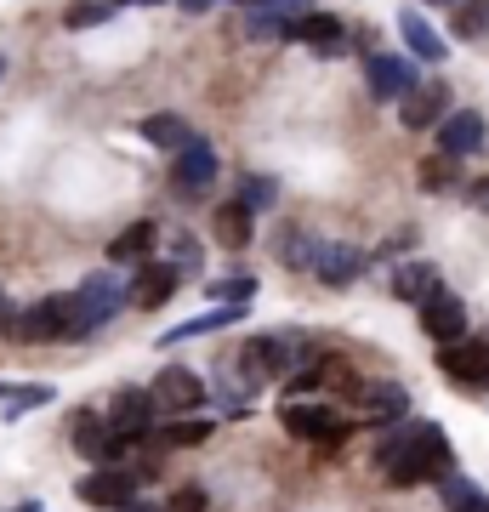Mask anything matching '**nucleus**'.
I'll use <instances>...</instances> for the list:
<instances>
[{"label": "nucleus", "mask_w": 489, "mask_h": 512, "mask_svg": "<svg viewBox=\"0 0 489 512\" xmlns=\"http://www.w3.org/2000/svg\"><path fill=\"white\" fill-rule=\"evenodd\" d=\"M376 467L399 490H416V484H438V478L450 473V439H444V427H433V421H421V427H410L404 439H387L376 450Z\"/></svg>", "instance_id": "f257e3e1"}, {"label": "nucleus", "mask_w": 489, "mask_h": 512, "mask_svg": "<svg viewBox=\"0 0 489 512\" xmlns=\"http://www.w3.org/2000/svg\"><path fill=\"white\" fill-rule=\"evenodd\" d=\"M6 330L23 336V342H63V336H86V330H80V313H74V296H46V302H35L29 313H12Z\"/></svg>", "instance_id": "f03ea898"}, {"label": "nucleus", "mask_w": 489, "mask_h": 512, "mask_svg": "<svg viewBox=\"0 0 489 512\" xmlns=\"http://www.w3.org/2000/svg\"><path fill=\"white\" fill-rule=\"evenodd\" d=\"M126 279L114 274V268H103V274L80 279V291H74V313H80V330H97L103 319H114V313L126 308Z\"/></svg>", "instance_id": "7ed1b4c3"}, {"label": "nucleus", "mask_w": 489, "mask_h": 512, "mask_svg": "<svg viewBox=\"0 0 489 512\" xmlns=\"http://www.w3.org/2000/svg\"><path fill=\"white\" fill-rule=\"evenodd\" d=\"M211 183H217V148L200 143V137H188L177 148V160H171V194L177 200H200Z\"/></svg>", "instance_id": "20e7f679"}, {"label": "nucleus", "mask_w": 489, "mask_h": 512, "mask_svg": "<svg viewBox=\"0 0 489 512\" xmlns=\"http://www.w3.org/2000/svg\"><path fill=\"white\" fill-rule=\"evenodd\" d=\"M279 421H285V433L296 439H313V444H342L347 439V421L330 410V404L308 399V404H279Z\"/></svg>", "instance_id": "39448f33"}, {"label": "nucleus", "mask_w": 489, "mask_h": 512, "mask_svg": "<svg viewBox=\"0 0 489 512\" xmlns=\"http://www.w3.org/2000/svg\"><path fill=\"white\" fill-rule=\"evenodd\" d=\"M148 404H154V410H165V416H188V410H200V404H205V382L194 376V370L171 365V370H160V376H154Z\"/></svg>", "instance_id": "423d86ee"}, {"label": "nucleus", "mask_w": 489, "mask_h": 512, "mask_svg": "<svg viewBox=\"0 0 489 512\" xmlns=\"http://www.w3.org/2000/svg\"><path fill=\"white\" fill-rule=\"evenodd\" d=\"M416 308H421V330H427L433 342H455V336L467 330V308H461V296L444 291V285H433Z\"/></svg>", "instance_id": "0eeeda50"}, {"label": "nucleus", "mask_w": 489, "mask_h": 512, "mask_svg": "<svg viewBox=\"0 0 489 512\" xmlns=\"http://www.w3.org/2000/svg\"><path fill=\"white\" fill-rule=\"evenodd\" d=\"M438 370L450 376V382L461 387H489V342H444V353H438Z\"/></svg>", "instance_id": "6e6552de"}, {"label": "nucleus", "mask_w": 489, "mask_h": 512, "mask_svg": "<svg viewBox=\"0 0 489 512\" xmlns=\"http://www.w3.org/2000/svg\"><path fill=\"white\" fill-rule=\"evenodd\" d=\"M80 501H86V507H126V501H137V478H131L126 467L103 461L97 473L80 478Z\"/></svg>", "instance_id": "1a4fd4ad"}, {"label": "nucleus", "mask_w": 489, "mask_h": 512, "mask_svg": "<svg viewBox=\"0 0 489 512\" xmlns=\"http://www.w3.org/2000/svg\"><path fill=\"white\" fill-rule=\"evenodd\" d=\"M444 109H450V92H444V80H416L410 92L399 97V114L410 131H427L444 120Z\"/></svg>", "instance_id": "9d476101"}, {"label": "nucleus", "mask_w": 489, "mask_h": 512, "mask_svg": "<svg viewBox=\"0 0 489 512\" xmlns=\"http://www.w3.org/2000/svg\"><path fill=\"white\" fill-rule=\"evenodd\" d=\"M74 450L103 467V461H120V456H126V439L109 427V416H80V421H74Z\"/></svg>", "instance_id": "9b49d317"}, {"label": "nucleus", "mask_w": 489, "mask_h": 512, "mask_svg": "<svg viewBox=\"0 0 489 512\" xmlns=\"http://www.w3.org/2000/svg\"><path fill=\"white\" fill-rule=\"evenodd\" d=\"M478 148H484V114L478 109H461L450 120H438V154L461 160V154H478Z\"/></svg>", "instance_id": "f8f14e48"}, {"label": "nucleus", "mask_w": 489, "mask_h": 512, "mask_svg": "<svg viewBox=\"0 0 489 512\" xmlns=\"http://www.w3.org/2000/svg\"><path fill=\"white\" fill-rule=\"evenodd\" d=\"M256 353H262L268 376H279V370H302L308 365V336H302V330H273V336H256Z\"/></svg>", "instance_id": "ddd939ff"}, {"label": "nucleus", "mask_w": 489, "mask_h": 512, "mask_svg": "<svg viewBox=\"0 0 489 512\" xmlns=\"http://www.w3.org/2000/svg\"><path fill=\"white\" fill-rule=\"evenodd\" d=\"M285 35L290 40H302V46H313V52H342V18H330V12H302V18H290L285 23Z\"/></svg>", "instance_id": "4468645a"}, {"label": "nucleus", "mask_w": 489, "mask_h": 512, "mask_svg": "<svg viewBox=\"0 0 489 512\" xmlns=\"http://www.w3.org/2000/svg\"><path fill=\"white\" fill-rule=\"evenodd\" d=\"M109 427L120 433V439H143L148 427H154V404H148V393H137V387H126L120 399H109Z\"/></svg>", "instance_id": "2eb2a0df"}, {"label": "nucleus", "mask_w": 489, "mask_h": 512, "mask_svg": "<svg viewBox=\"0 0 489 512\" xmlns=\"http://www.w3.org/2000/svg\"><path fill=\"white\" fill-rule=\"evenodd\" d=\"M308 268L325 279V285H353V279L364 274V251H353V245H313Z\"/></svg>", "instance_id": "dca6fc26"}, {"label": "nucleus", "mask_w": 489, "mask_h": 512, "mask_svg": "<svg viewBox=\"0 0 489 512\" xmlns=\"http://www.w3.org/2000/svg\"><path fill=\"white\" fill-rule=\"evenodd\" d=\"M211 234H217L222 251H245V245H251V234H256V211H251V205H239V200L217 205V217H211Z\"/></svg>", "instance_id": "f3484780"}, {"label": "nucleus", "mask_w": 489, "mask_h": 512, "mask_svg": "<svg viewBox=\"0 0 489 512\" xmlns=\"http://www.w3.org/2000/svg\"><path fill=\"white\" fill-rule=\"evenodd\" d=\"M364 74H370V92H376L381 103H399V97L416 86V69H410L404 57H370Z\"/></svg>", "instance_id": "a211bd4d"}, {"label": "nucleus", "mask_w": 489, "mask_h": 512, "mask_svg": "<svg viewBox=\"0 0 489 512\" xmlns=\"http://www.w3.org/2000/svg\"><path fill=\"white\" fill-rule=\"evenodd\" d=\"M399 35L410 40V52L427 57V63H444V57H450V46L438 40V29H433L427 18H421L416 6H404V12H399Z\"/></svg>", "instance_id": "6ab92c4d"}, {"label": "nucleus", "mask_w": 489, "mask_h": 512, "mask_svg": "<svg viewBox=\"0 0 489 512\" xmlns=\"http://www.w3.org/2000/svg\"><path fill=\"white\" fill-rule=\"evenodd\" d=\"M171 291H177V268H165V262H148L143 274H137V285H131L137 308H160Z\"/></svg>", "instance_id": "aec40b11"}, {"label": "nucleus", "mask_w": 489, "mask_h": 512, "mask_svg": "<svg viewBox=\"0 0 489 512\" xmlns=\"http://www.w3.org/2000/svg\"><path fill=\"white\" fill-rule=\"evenodd\" d=\"M245 319V302H222V308H211V313H200V319H188V325H177L165 342H188V336H211V330H228V325H239Z\"/></svg>", "instance_id": "412c9836"}, {"label": "nucleus", "mask_w": 489, "mask_h": 512, "mask_svg": "<svg viewBox=\"0 0 489 512\" xmlns=\"http://www.w3.org/2000/svg\"><path fill=\"white\" fill-rule=\"evenodd\" d=\"M154 251V222H131L109 239V262H143Z\"/></svg>", "instance_id": "4be33fe9"}, {"label": "nucleus", "mask_w": 489, "mask_h": 512, "mask_svg": "<svg viewBox=\"0 0 489 512\" xmlns=\"http://www.w3.org/2000/svg\"><path fill=\"white\" fill-rule=\"evenodd\" d=\"M143 137H148L154 148H171V154H177V148L194 137V131H188V120H182V114H148V120H143Z\"/></svg>", "instance_id": "5701e85b"}, {"label": "nucleus", "mask_w": 489, "mask_h": 512, "mask_svg": "<svg viewBox=\"0 0 489 512\" xmlns=\"http://www.w3.org/2000/svg\"><path fill=\"white\" fill-rule=\"evenodd\" d=\"M205 439H211V421L194 416V410H188L182 421H171V427H160V444H165V450H194V444H205Z\"/></svg>", "instance_id": "b1692460"}, {"label": "nucleus", "mask_w": 489, "mask_h": 512, "mask_svg": "<svg viewBox=\"0 0 489 512\" xmlns=\"http://www.w3.org/2000/svg\"><path fill=\"white\" fill-rule=\"evenodd\" d=\"M433 285H438L433 262H404L399 274H393V296H404V302H421Z\"/></svg>", "instance_id": "393cba45"}, {"label": "nucleus", "mask_w": 489, "mask_h": 512, "mask_svg": "<svg viewBox=\"0 0 489 512\" xmlns=\"http://www.w3.org/2000/svg\"><path fill=\"white\" fill-rule=\"evenodd\" d=\"M444 507L450 512H489V495L478 490V484H467V478L444 473Z\"/></svg>", "instance_id": "a878e982"}, {"label": "nucleus", "mask_w": 489, "mask_h": 512, "mask_svg": "<svg viewBox=\"0 0 489 512\" xmlns=\"http://www.w3.org/2000/svg\"><path fill=\"white\" fill-rule=\"evenodd\" d=\"M455 35L461 40L489 35V0H461V6H455Z\"/></svg>", "instance_id": "bb28decb"}, {"label": "nucleus", "mask_w": 489, "mask_h": 512, "mask_svg": "<svg viewBox=\"0 0 489 512\" xmlns=\"http://www.w3.org/2000/svg\"><path fill=\"white\" fill-rule=\"evenodd\" d=\"M364 404H370V416H404V410H410V393H404V387H370V393H364Z\"/></svg>", "instance_id": "cd10ccee"}, {"label": "nucleus", "mask_w": 489, "mask_h": 512, "mask_svg": "<svg viewBox=\"0 0 489 512\" xmlns=\"http://www.w3.org/2000/svg\"><path fill=\"white\" fill-rule=\"evenodd\" d=\"M52 399V387H12V393H6V416L18 421V416H29V410H40V404Z\"/></svg>", "instance_id": "c85d7f7f"}, {"label": "nucleus", "mask_w": 489, "mask_h": 512, "mask_svg": "<svg viewBox=\"0 0 489 512\" xmlns=\"http://www.w3.org/2000/svg\"><path fill=\"white\" fill-rule=\"evenodd\" d=\"M211 296H217V302H251L256 279L251 274H245V279H217V285H211Z\"/></svg>", "instance_id": "c756f323"}, {"label": "nucleus", "mask_w": 489, "mask_h": 512, "mask_svg": "<svg viewBox=\"0 0 489 512\" xmlns=\"http://www.w3.org/2000/svg\"><path fill=\"white\" fill-rule=\"evenodd\" d=\"M421 188H433V194L450 188V154L444 160H421Z\"/></svg>", "instance_id": "7c9ffc66"}, {"label": "nucleus", "mask_w": 489, "mask_h": 512, "mask_svg": "<svg viewBox=\"0 0 489 512\" xmlns=\"http://www.w3.org/2000/svg\"><path fill=\"white\" fill-rule=\"evenodd\" d=\"M103 18H109V0H80V6H69V23H74V29L103 23Z\"/></svg>", "instance_id": "2f4dec72"}, {"label": "nucleus", "mask_w": 489, "mask_h": 512, "mask_svg": "<svg viewBox=\"0 0 489 512\" xmlns=\"http://www.w3.org/2000/svg\"><path fill=\"white\" fill-rule=\"evenodd\" d=\"M205 507H211V501H205L200 484H182V490L171 495V507H165V512H205Z\"/></svg>", "instance_id": "473e14b6"}, {"label": "nucleus", "mask_w": 489, "mask_h": 512, "mask_svg": "<svg viewBox=\"0 0 489 512\" xmlns=\"http://www.w3.org/2000/svg\"><path fill=\"white\" fill-rule=\"evenodd\" d=\"M268 200H273V183H268V177H251V183L239 188V205H251V211H262Z\"/></svg>", "instance_id": "72a5a7b5"}, {"label": "nucleus", "mask_w": 489, "mask_h": 512, "mask_svg": "<svg viewBox=\"0 0 489 512\" xmlns=\"http://www.w3.org/2000/svg\"><path fill=\"white\" fill-rule=\"evenodd\" d=\"M182 12H211V6H217V0H177Z\"/></svg>", "instance_id": "f704fd0d"}, {"label": "nucleus", "mask_w": 489, "mask_h": 512, "mask_svg": "<svg viewBox=\"0 0 489 512\" xmlns=\"http://www.w3.org/2000/svg\"><path fill=\"white\" fill-rule=\"evenodd\" d=\"M6 319H12V313H6V291H0V330H6Z\"/></svg>", "instance_id": "c9c22d12"}, {"label": "nucleus", "mask_w": 489, "mask_h": 512, "mask_svg": "<svg viewBox=\"0 0 489 512\" xmlns=\"http://www.w3.org/2000/svg\"><path fill=\"white\" fill-rule=\"evenodd\" d=\"M126 6H160V0H126Z\"/></svg>", "instance_id": "e433bc0d"}, {"label": "nucleus", "mask_w": 489, "mask_h": 512, "mask_svg": "<svg viewBox=\"0 0 489 512\" xmlns=\"http://www.w3.org/2000/svg\"><path fill=\"white\" fill-rule=\"evenodd\" d=\"M239 6H262V0H239Z\"/></svg>", "instance_id": "4c0bfd02"}, {"label": "nucleus", "mask_w": 489, "mask_h": 512, "mask_svg": "<svg viewBox=\"0 0 489 512\" xmlns=\"http://www.w3.org/2000/svg\"><path fill=\"white\" fill-rule=\"evenodd\" d=\"M427 6H450V0H427Z\"/></svg>", "instance_id": "58836bf2"}, {"label": "nucleus", "mask_w": 489, "mask_h": 512, "mask_svg": "<svg viewBox=\"0 0 489 512\" xmlns=\"http://www.w3.org/2000/svg\"><path fill=\"white\" fill-rule=\"evenodd\" d=\"M18 512H40V507H18Z\"/></svg>", "instance_id": "ea45409f"}, {"label": "nucleus", "mask_w": 489, "mask_h": 512, "mask_svg": "<svg viewBox=\"0 0 489 512\" xmlns=\"http://www.w3.org/2000/svg\"><path fill=\"white\" fill-rule=\"evenodd\" d=\"M0 399H6V387H0Z\"/></svg>", "instance_id": "a19ab883"}]
</instances>
